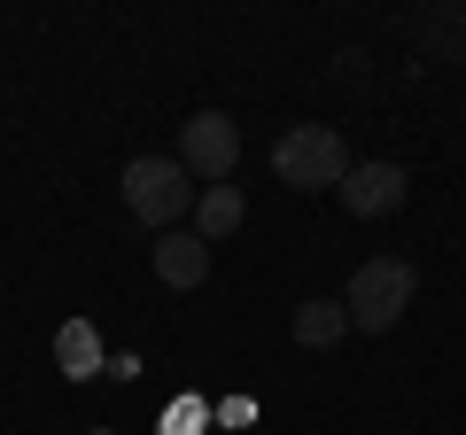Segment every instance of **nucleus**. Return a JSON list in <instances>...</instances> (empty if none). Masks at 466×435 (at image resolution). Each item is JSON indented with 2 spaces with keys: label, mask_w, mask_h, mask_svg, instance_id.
<instances>
[{
  "label": "nucleus",
  "mask_w": 466,
  "mask_h": 435,
  "mask_svg": "<svg viewBox=\"0 0 466 435\" xmlns=\"http://www.w3.org/2000/svg\"><path fill=\"white\" fill-rule=\"evenodd\" d=\"M156 280L164 288H202L210 280V241L195 234V226H179V234H156Z\"/></svg>",
  "instance_id": "423d86ee"
},
{
  "label": "nucleus",
  "mask_w": 466,
  "mask_h": 435,
  "mask_svg": "<svg viewBox=\"0 0 466 435\" xmlns=\"http://www.w3.org/2000/svg\"><path fill=\"white\" fill-rule=\"evenodd\" d=\"M412 32H420V47H428L435 63H459L466 55V8H428Z\"/></svg>",
  "instance_id": "9d476101"
},
{
  "label": "nucleus",
  "mask_w": 466,
  "mask_h": 435,
  "mask_svg": "<svg viewBox=\"0 0 466 435\" xmlns=\"http://www.w3.org/2000/svg\"><path fill=\"white\" fill-rule=\"evenodd\" d=\"M233 164H241V125H233L226 109H195V117L179 125V171H187V179L226 187Z\"/></svg>",
  "instance_id": "20e7f679"
},
{
  "label": "nucleus",
  "mask_w": 466,
  "mask_h": 435,
  "mask_svg": "<svg viewBox=\"0 0 466 435\" xmlns=\"http://www.w3.org/2000/svg\"><path fill=\"white\" fill-rule=\"evenodd\" d=\"M241 218H249L241 187H202V195H195V234H202V241H226Z\"/></svg>",
  "instance_id": "0eeeda50"
},
{
  "label": "nucleus",
  "mask_w": 466,
  "mask_h": 435,
  "mask_svg": "<svg viewBox=\"0 0 466 435\" xmlns=\"http://www.w3.org/2000/svg\"><path fill=\"white\" fill-rule=\"evenodd\" d=\"M342 335H350V311H342V303H327V296L296 303V342H303V350H334Z\"/></svg>",
  "instance_id": "6e6552de"
},
{
  "label": "nucleus",
  "mask_w": 466,
  "mask_h": 435,
  "mask_svg": "<svg viewBox=\"0 0 466 435\" xmlns=\"http://www.w3.org/2000/svg\"><path fill=\"white\" fill-rule=\"evenodd\" d=\"M55 366H63L70 381H94V373H101V335L86 327V319H63V335H55Z\"/></svg>",
  "instance_id": "1a4fd4ad"
},
{
  "label": "nucleus",
  "mask_w": 466,
  "mask_h": 435,
  "mask_svg": "<svg viewBox=\"0 0 466 435\" xmlns=\"http://www.w3.org/2000/svg\"><path fill=\"white\" fill-rule=\"evenodd\" d=\"M412 296H420V272L404 265V257H366L358 280H350V296H342V311H350L358 335H389V327L412 311Z\"/></svg>",
  "instance_id": "f257e3e1"
},
{
  "label": "nucleus",
  "mask_w": 466,
  "mask_h": 435,
  "mask_svg": "<svg viewBox=\"0 0 466 435\" xmlns=\"http://www.w3.org/2000/svg\"><path fill=\"white\" fill-rule=\"evenodd\" d=\"M272 171H280L288 187H342L350 179V148L334 125H288L280 140H272Z\"/></svg>",
  "instance_id": "7ed1b4c3"
},
{
  "label": "nucleus",
  "mask_w": 466,
  "mask_h": 435,
  "mask_svg": "<svg viewBox=\"0 0 466 435\" xmlns=\"http://www.w3.org/2000/svg\"><path fill=\"white\" fill-rule=\"evenodd\" d=\"M334 195H342L350 218H389V210H404L412 179H404V164H389V156H381V164H358L342 187H334Z\"/></svg>",
  "instance_id": "39448f33"
},
{
  "label": "nucleus",
  "mask_w": 466,
  "mask_h": 435,
  "mask_svg": "<svg viewBox=\"0 0 466 435\" xmlns=\"http://www.w3.org/2000/svg\"><path fill=\"white\" fill-rule=\"evenodd\" d=\"M195 195L202 187H187L179 156H133L125 164V210L156 234H179V218H195Z\"/></svg>",
  "instance_id": "f03ea898"
}]
</instances>
